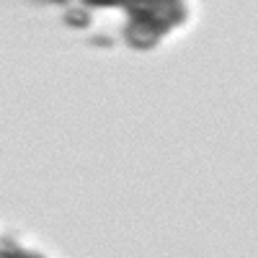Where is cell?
Masks as SVG:
<instances>
[{
  "mask_svg": "<svg viewBox=\"0 0 258 258\" xmlns=\"http://www.w3.org/2000/svg\"><path fill=\"white\" fill-rule=\"evenodd\" d=\"M126 41L137 49H150L168 34L178 29L188 11L183 0H129Z\"/></svg>",
  "mask_w": 258,
  "mask_h": 258,
  "instance_id": "6da1fadb",
  "label": "cell"
},
{
  "mask_svg": "<svg viewBox=\"0 0 258 258\" xmlns=\"http://www.w3.org/2000/svg\"><path fill=\"white\" fill-rule=\"evenodd\" d=\"M0 258H44V255H39V253H34V250H24V248H16V245L3 243V248H0Z\"/></svg>",
  "mask_w": 258,
  "mask_h": 258,
  "instance_id": "7a4b0ae2",
  "label": "cell"
},
{
  "mask_svg": "<svg viewBox=\"0 0 258 258\" xmlns=\"http://www.w3.org/2000/svg\"><path fill=\"white\" fill-rule=\"evenodd\" d=\"M85 3L96 8H109V6H126L129 0H85Z\"/></svg>",
  "mask_w": 258,
  "mask_h": 258,
  "instance_id": "3957f363",
  "label": "cell"
}]
</instances>
